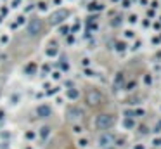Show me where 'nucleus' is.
<instances>
[{
    "label": "nucleus",
    "mask_w": 161,
    "mask_h": 149,
    "mask_svg": "<svg viewBox=\"0 0 161 149\" xmlns=\"http://www.w3.org/2000/svg\"><path fill=\"white\" fill-rule=\"evenodd\" d=\"M101 101H102V94L99 90H95V89H90L85 94V102L88 106H97V104H101Z\"/></svg>",
    "instance_id": "obj_2"
},
{
    "label": "nucleus",
    "mask_w": 161,
    "mask_h": 149,
    "mask_svg": "<svg viewBox=\"0 0 161 149\" xmlns=\"http://www.w3.org/2000/svg\"><path fill=\"white\" fill-rule=\"evenodd\" d=\"M36 115H38V116H42V118H45V116H49V115H50V108H49V106H38Z\"/></svg>",
    "instance_id": "obj_6"
},
{
    "label": "nucleus",
    "mask_w": 161,
    "mask_h": 149,
    "mask_svg": "<svg viewBox=\"0 0 161 149\" xmlns=\"http://www.w3.org/2000/svg\"><path fill=\"white\" fill-rule=\"evenodd\" d=\"M47 134H49V128H42V137H47Z\"/></svg>",
    "instance_id": "obj_7"
},
{
    "label": "nucleus",
    "mask_w": 161,
    "mask_h": 149,
    "mask_svg": "<svg viewBox=\"0 0 161 149\" xmlns=\"http://www.w3.org/2000/svg\"><path fill=\"white\" fill-rule=\"evenodd\" d=\"M40 30H42V21L40 19H31V23H29V26H28V31H29V35H38L40 33Z\"/></svg>",
    "instance_id": "obj_5"
},
{
    "label": "nucleus",
    "mask_w": 161,
    "mask_h": 149,
    "mask_svg": "<svg viewBox=\"0 0 161 149\" xmlns=\"http://www.w3.org/2000/svg\"><path fill=\"white\" fill-rule=\"evenodd\" d=\"M114 125V118H113V115H108V113H104V115H99V116H95V127L99 128V130H109L111 127Z\"/></svg>",
    "instance_id": "obj_1"
},
{
    "label": "nucleus",
    "mask_w": 161,
    "mask_h": 149,
    "mask_svg": "<svg viewBox=\"0 0 161 149\" xmlns=\"http://www.w3.org/2000/svg\"><path fill=\"white\" fill-rule=\"evenodd\" d=\"M83 116H85V113H83V109H82V108L73 106V108H69V109H68V120H69L71 123H78V122H82V120H83Z\"/></svg>",
    "instance_id": "obj_4"
},
{
    "label": "nucleus",
    "mask_w": 161,
    "mask_h": 149,
    "mask_svg": "<svg viewBox=\"0 0 161 149\" xmlns=\"http://www.w3.org/2000/svg\"><path fill=\"white\" fill-rule=\"evenodd\" d=\"M97 142H99V148L109 149L113 144H114V135H113V134H109V132H102V134L99 135Z\"/></svg>",
    "instance_id": "obj_3"
}]
</instances>
